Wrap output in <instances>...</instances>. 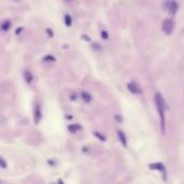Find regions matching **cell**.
I'll return each mask as SVG.
<instances>
[{
	"label": "cell",
	"instance_id": "cell-1",
	"mask_svg": "<svg viewBox=\"0 0 184 184\" xmlns=\"http://www.w3.org/2000/svg\"><path fill=\"white\" fill-rule=\"evenodd\" d=\"M155 106L157 108V111L160 113V131L164 135L166 131V120H165V111L167 109L166 102H165L164 97L161 96L160 93H155L154 95Z\"/></svg>",
	"mask_w": 184,
	"mask_h": 184
},
{
	"label": "cell",
	"instance_id": "cell-2",
	"mask_svg": "<svg viewBox=\"0 0 184 184\" xmlns=\"http://www.w3.org/2000/svg\"><path fill=\"white\" fill-rule=\"evenodd\" d=\"M165 8L169 11V13L171 15H174L178 11V8H179V5L175 0H166L165 2Z\"/></svg>",
	"mask_w": 184,
	"mask_h": 184
},
{
	"label": "cell",
	"instance_id": "cell-3",
	"mask_svg": "<svg viewBox=\"0 0 184 184\" xmlns=\"http://www.w3.org/2000/svg\"><path fill=\"white\" fill-rule=\"evenodd\" d=\"M173 28H174V24L172 22V19H165L164 23H163V31H164L166 34H171L172 31H173Z\"/></svg>",
	"mask_w": 184,
	"mask_h": 184
},
{
	"label": "cell",
	"instance_id": "cell-4",
	"mask_svg": "<svg viewBox=\"0 0 184 184\" xmlns=\"http://www.w3.org/2000/svg\"><path fill=\"white\" fill-rule=\"evenodd\" d=\"M150 169L152 170H158L163 173V179L166 180V175H167V172H166V168H165V165L161 164V163H153V164H150Z\"/></svg>",
	"mask_w": 184,
	"mask_h": 184
},
{
	"label": "cell",
	"instance_id": "cell-5",
	"mask_svg": "<svg viewBox=\"0 0 184 184\" xmlns=\"http://www.w3.org/2000/svg\"><path fill=\"white\" fill-rule=\"evenodd\" d=\"M42 118V111H41V107L39 103H36V107L34 109V124H39Z\"/></svg>",
	"mask_w": 184,
	"mask_h": 184
},
{
	"label": "cell",
	"instance_id": "cell-6",
	"mask_svg": "<svg viewBox=\"0 0 184 184\" xmlns=\"http://www.w3.org/2000/svg\"><path fill=\"white\" fill-rule=\"evenodd\" d=\"M127 88H128V91L130 93H132V94H140L141 93V89H140V87H139V85L137 84L136 82H130V83H128L127 84Z\"/></svg>",
	"mask_w": 184,
	"mask_h": 184
},
{
	"label": "cell",
	"instance_id": "cell-7",
	"mask_svg": "<svg viewBox=\"0 0 184 184\" xmlns=\"http://www.w3.org/2000/svg\"><path fill=\"white\" fill-rule=\"evenodd\" d=\"M117 136H118V139H120V141L122 142V144L126 148V146H127V138H126L124 131H123V130H117Z\"/></svg>",
	"mask_w": 184,
	"mask_h": 184
},
{
	"label": "cell",
	"instance_id": "cell-8",
	"mask_svg": "<svg viewBox=\"0 0 184 184\" xmlns=\"http://www.w3.org/2000/svg\"><path fill=\"white\" fill-rule=\"evenodd\" d=\"M24 79H25V81L28 83V84H30V83L34 81V75H32V73L30 72L29 70H25L24 71Z\"/></svg>",
	"mask_w": 184,
	"mask_h": 184
},
{
	"label": "cell",
	"instance_id": "cell-9",
	"mask_svg": "<svg viewBox=\"0 0 184 184\" xmlns=\"http://www.w3.org/2000/svg\"><path fill=\"white\" fill-rule=\"evenodd\" d=\"M79 129H81V127H80L79 125H77V124H71V125L68 126V130L70 131V132H72V134L77 132Z\"/></svg>",
	"mask_w": 184,
	"mask_h": 184
},
{
	"label": "cell",
	"instance_id": "cell-10",
	"mask_svg": "<svg viewBox=\"0 0 184 184\" xmlns=\"http://www.w3.org/2000/svg\"><path fill=\"white\" fill-rule=\"evenodd\" d=\"M81 97H82V99L84 100L85 102H91L92 101V96L88 94L87 92H82L81 93Z\"/></svg>",
	"mask_w": 184,
	"mask_h": 184
},
{
	"label": "cell",
	"instance_id": "cell-11",
	"mask_svg": "<svg viewBox=\"0 0 184 184\" xmlns=\"http://www.w3.org/2000/svg\"><path fill=\"white\" fill-rule=\"evenodd\" d=\"M11 27V22H10L9 19H5V22L2 23L1 25V29H2V31H8Z\"/></svg>",
	"mask_w": 184,
	"mask_h": 184
},
{
	"label": "cell",
	"instance_id": "cell-12",
	"mask_svg": "<svg viewBox=\"0 0 184 184\" xmlns=\"http://www.w3.org/2000/svg\"><path fill=\"white\" fill-rule=\"evenodd\" d=\"M65 24H66L67 27H70L72 25V19H71V16L69 14L65 15Z\"/></svg>",
	"mask_w": 184,
	"mask_h": 184
},
{
	"label": "cell",
	"instance_id": "cell-13",
	"mask_svg": "<svg viewBox=\"0 0 184 184\" xmlns=\"http://www.w3.org/2000/svg\"><path fill=\"white\" fill-rule=\"evenodd\" d=\"M44 62H55L56 59H55V57H54L53 55H46L45 57L43 58Z\"/></svg>",
	"mask_w": 184,
	"mask_h": 184
},
{
	"label": "cell",
	"instance_id": "cell-14",
	"mask_svg": "<svg viewBox=\"0 0 184 184\" xmlns=\"http://www.w3.org/2000/svg\"><path fill=\"white\" fill-rule=\"evenodd\" d=\"M101 37H102V39H105V40H108V39H109V34H108V32H107L106 30H102L101 31Z\"/></svg>",
	"mask_w": 184,
	"mask_h": 184
},
{
	"label": "cell",
	"instance_id": "cell-15",
	"mask_svg": "<svg viewBox=\"0 0 184 184\" xmlns=\"http://www.w3.org/2000/svg\"><path fill=\"white\" fill-rule=\"evenodd\" d=\"M94 135L96 136V137H98V138H99V139H100L101 141H105V140H106V138H105V137H103L102 135H100V134H99L98 131H96V132H94Z\"/></svg>",
	"mask_w": 184,
	"mask_h": 184
},
{
	"label": "cell",
	"instance_id": "cell-16",
	"mask_svg": "<svg viewBox=\"0 0 184 184\" xmlns=\"http://www.w3.org/2000/svg\"><path fill=\"white\" fill-rule=\"evenodd\" d=\"M0 163H1V167L3 168V169H5L7 168V164H5V161L3 158H0Z\"/></svg>",
	"mask_w": 184,
	"mask_h": 184
},
{
	"label": "cell",
	"instance_id": "cell-17",
	"mask_svg": "<svg viewBox=\"0 0 184 184\" xmlns=\"http://www.w3.org/2000/svg\"><path fill=\"white\" fill-rule=\"evenodd\" d=\"M93 48H94V50H98V51H100V50H101L100 45H99V44H97V43H95L94 45H93Z\"/></svg>",
	"mask_w": 184,
	"mask_h": 184
},
{
	"label": "cell",
	"instance_id": "cell-18",
	"mask_svg": "<svg viewBox=\"0 0 184 184\" xmlns=\"http://www.w3.org/2000/svg\"><path fill=\"white\" fill-rule=\"evenodd\" d=\"M46 32H48V37H50V38H52V37H53V31H51V29L50 28H48L46 29Z\"/></svg>",
	"mask_w": 184,
	"mask_h": 184
},
{
	"label": "cell",
	"instance_id": "cell-19",
	"mask_svg": "<svg viewBox=\"0 0 184 184\" xmlns=\"http://www.w3.org/2000/svg\"><path fill=\"white\" fill-rule=\"evenodd\" d=\"M82 39L85 40V41H91V38L88 36H86V34H82Z\"/></svg>",
	"mask_w": 184,
	"mask_h": 184
},
{
	"label": "cell",
	"instance_id": "cell-20",
	"mask_svg": "<svg viewBox=\"0 0 184 184\" xmlns=\"http://www.w3.org/2000/svg\"><path fill=\"white\" fill-rule=\"evenodd\" d=\"M21 31H23V28H22V27H21V28H19V29H17V30H16V31H15V34H19V32H21Z\"/></svg>",
	"mask_w": 184,
	"mask_h": 184
}]
</instances>
